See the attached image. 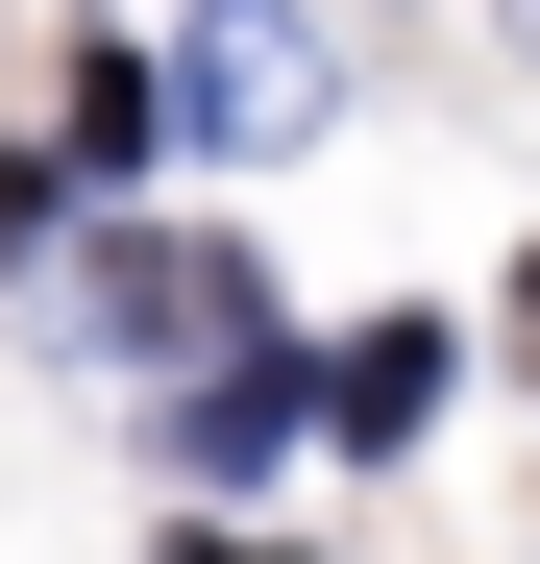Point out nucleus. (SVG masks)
<instances>
[{
  "instance_id": "20e7f679",
  "label": "nucleus",
  "mask_w": 540,
  "mask_h": 564,
  "mask_svg": "<svg viewBox=\"0 0 540 564\" xmlns=\"http://www.w3.org/2000/svg\"><path fill=\"white\" fill-rule=\"evenodd\" d=\"M516 344H540V295H516Z\"/></svg>"
},
{
  "instance_id": "f03ea898",
  "label": "nucleus",
  "mask_w": 540,
  "mask_h": 564,
  "mask_svg": "<svg viewBox=\"0 0 540 564\" xmlns=\"http://www.w3.org/2000/svg\"><path fill=\"white\" fill-rule=\"evenodd\" d=\"M418 417H442V344L369 319V344H344V442H418Z\"/></svg>"
},
{
  "instance_id": "f257e3e1",
  "label": "nucleus",
  "mask_w": 540,
  "mask_h": 564,
  "mask_svg": "<svg viewBox=\"0 0 540 564\" xmlns=\"http://www.w3.org/2000/svg\"><path fill=\"white\" fill-rule=\"evenodd\" d=\"M320 74H295V0H222L197 25V123H295Z\"/></svg>"
},
{
  "instance_id": "7ed1b4c3",
  "label": "nucleus",
  "mask_w": 540,
  "mask_h": 564,
  "mask_svg": "<svg viewBox=\"0 0 540 564\" xmlns=\"http://www.w3.org/2000/svg\"><path fill=\"white\" fill-rule=\"evenodd\" d=\"M222 564H295V540H222Z\"/></svg>"
}]
</instances>
